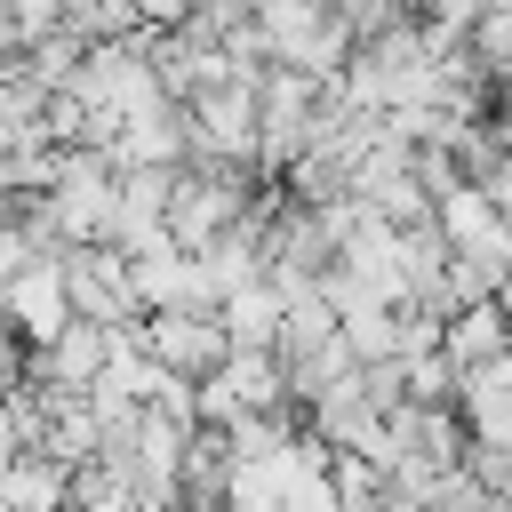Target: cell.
I'll list each match as a JSON object with an SVG mask.
<instances>
[{"mask_svg": "<svg viewBox=\"0 0 512 512\" xmlns=\"http://www.w3.org/2000/svg\"><path fill=\"white\" fill-rule=\"evenodd\" d=\"M144 352H152L168 376L208 384V376H224L232 336H224V312H152V320H144Z\"/></svg>", "mask_w": 512, "mask_h": 512, "instance_id": "7a4b0ae2", "label": "cell"}, {"mask_svg": "<svg viewBox=\"0 0 512 512\" xmlns=\"http://www.w3.org/2000/svg\"><path fill=\"white\" fill-rule=\"evenodd\" d=\"M16 456H24V440H16L8 424H0V480H8V464H16Z\"/></svg>", "mask_w": 512, "mask_h": 512, "instance_id": "7c38bea8", "label": "cell"}, {"mask_svg": "<svg viewBox=\"0 0 512 512\" xmlns=\"http://www.w3.org/2000/svg\"><path fill=\"white\" fill-rule=\"evenodd\" d=\"M64 264V296H72V320L88 328H136L144 304H136V280H128V256L120 248H72L56 256Z\"/></svg>", "mask_w": 512, "mask_h": 512, "instance_id": "6da1fadb", "label": "cell"}, {"mask_svg": "<svg viewBox=\"0 0 512 512\" xmlns=\"http://www.w3.org/2000/svg\"><path fill=\"white\" fill-rule=\"evenodd\" d=\"M216 384H232V400H240L248 416H288V408H296V400H288V368H280V352H232Z\"/></svg>", "mask_w": 512, "mask_h": 512, "instance_id": "5b68a950", "label": "cell"}, {"mask_svg": "<svg viewBox=\"0 0 512 512\" xmlns=\"http://www.w3.org/2000/svg\"><path fill=\"white\" fill-rule=\"evenodd\" d=\"M280 328H288V296H280L272 280H256V288H240V296L224 304L232 352H280Z\"/></svg>", "mask_w": 512, "mask_h": 512, "instance_id": "277c9868", "label": "cell"}, {"mask_svg": "<svg viewBox=\"0 0 512 512\" xmlns=\"http://www.w3.org/2000/svg\"><path fill=\"white\" fill-rule=\"evenodd\" d=\"M376 512H424V504H408V496H384V504H376Z\"/></svg>", "mask_w": 512, "mask_h": 512, "instance_id": "4fadbf2b", "label": "cell"}, {"mask_svg": "<svg viewBox=\"0 0 512 512\" xmlns=\"http://www.w3.org/2000/svg\"><path fill=\"white\" fill-rule=\"evenodd\" d=\"M496 304H504V312H512V272H504V288H496Z\"/></svg>", "mask_w": 512, "mask_h": 512, "instance_id": "5bb4252c", "label": "cell"}, {"mask_svg": "<svg viewBox=\"0 0 512 512\" xmlns=\"http://www.w3.org/2000/svg\"><path fill=\"white\" fill-rule=\"evenodd\" d=\"M400 368H408V408H456V400H464V368H456L448 352L400 360Z\"/></svg>", "mask_w": 512, "mask_h": 512, "instance_id": "52a82bcc", "label": "cell"}, {"mask_svg": "<svg viewBox=\"0 0 512 512\" xmlns=\"http://www.w3.org/2000/svg\"><path fill=\"white\" fill-rule=\"evenodd\" d=\"M0 320L24 336V352H48L64 328H72V296H64V264L48 256V264H32L8 296H0Z\"/></svg>", "mask_w": 512, "mask_h": 512, "instance_id": "3957f363", "label": "cell"}, {"mask_svg": "<svg viewBox=\"0 0 512 512\" xmlns=\"http://www.w3.org/2000/svg\"><path fill=\"white\" fill-rule=\"evenodd\" d=\"M432 352H448V320L432 304H400L392 312V360H432Z\"/></svg>", "mask_w": 512, "mask_h": 512, "instance_id": "8992f818", "label": "cell"}, {"mask_svg": "<svg viewBox=\"0 0 512 512\" xmlns=\"http://www.w3.org/2000/svg\"><path fill=\"white\" fill-rule=\"evenodd\" d=\"M32 264H48V256H40V240H32L16 216H0V296H8V288H16Z\"/></svg>", "mask_w": 512, "mask_h": 512, "instance_id": "9c48e42d", "label": "cell"}, {"mask_svg": "<svg viewBox=\"0 0 512 512\" xmlns=\"http://www.w3.org/2000/svg\"><path fill=\"white\" fill-rule=\"evenodd\" d=\"M344 344L360 352V368L392 360V304H376V312H352V320H344Z\"/></svg>", "mask_w": 512, "mask_h": 512, "instance_id": "ba28073f", "label": "cell"}, {"mask_svg": "<svg viewBox=\"0 0 512 512\" xmlns=\"http://www.w3.org/2000/svg\"><path fill=\"white\" fill-rule=\"evenodd\" d=\"M496 128L512 136V80H496Z\"/></svg>", "mask_w": 512, "mask_h": 512, "instance_id": "8fae6325", "label": "cell"}, {"mask_svg": "<svg viewBox=\"0 0 512 512\" xmlns=\"http://www.w3.org/2000/svg\"><path fill=\"white\" fill-rule=\"evenodd\" d=\"M472 56L496 72L504 56H512V0H496V8H480V32H472Z\"/></svg>", "mask_w": 512, "mask_h": 512, "instance_id": "30bf717a", "label": "cell"}]
</instances>
